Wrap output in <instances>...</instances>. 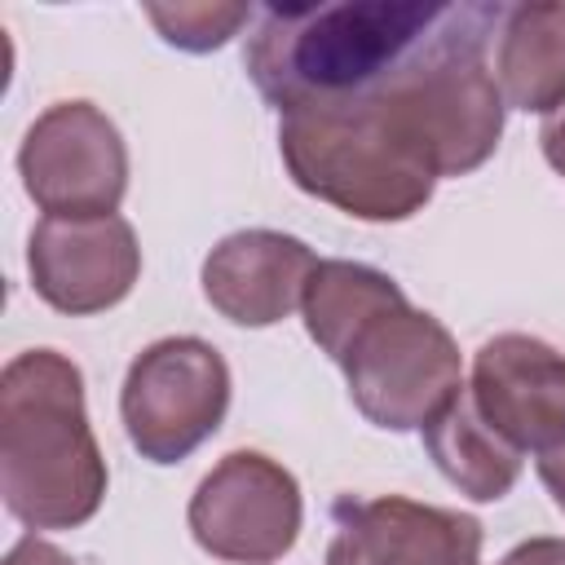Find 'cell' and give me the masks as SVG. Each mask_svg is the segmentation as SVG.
<instances>
[{"instance_id": "cell-1", "label": "cell", "mask_w": 565, "mask_h": 565, "mask_svg": "<svg viewBox=\"0 0 565 565\" xmlns=\"http://www.w3.org/2000/svg\"><path fill=\"white\" fill-rule=\"evenodd\" d=\"M437 0L265 4L247 35V75L278 110L340 106L375 93L437 26Z\"/></svg>"}, {"instance_id": "cell-2", "label": "cell", "mask_w": 565, "mask_h": 565, "mask_svg": "<svg viewBox=\"0 0 565 565\" xmlns=\"http://www.w3.org/2000/svg\"><path fill=\"white\" fill-rule=\"evenodd\" d=\"M106 459L88 424L84 375L57 349L0 371V494L26 530H75L106 499Z\"/></svg>"}, {"instance_id": "cell-3", "label": "cell", "mask_w": 565, "mask_h": 565, "mask_svg": "<svg viewBox=\"0 0 565 565\" xmlns=\"http://www.w3.org/2000/svg\"><path fill=\"white\" fill-rule=\"evenodd\" d=\"M278 154L305 194L358 221H406L437 185V172L402 137L375 93L282 115Z\"/></svg>"}, {"instance_id": "cell-4", "label": "cell", "mask_w": 565, "mask_h": 565, "mask_svg": "<svg viewBox=\"0 0 565 565\" xmlns=\"http://www.w3.org/2000/svg\"><path fill=\"white\" fill-rule=\"evenodd\" d=\"M335 366L344 371L353 406L388 433L433 424L463 393V362L455 335L406 296L366 318L335 358Z\"/></svg>"}, {"instance_id": "cell-5", "label": "cell", "mask_w": 565, "mask_h": 565, "mask_svg": "<svg viewBox=\"0 0 565 565\" xmlns=\"http://www.w3.org/2000/svg\"><path fill=\"white\" fill-rule=\"evenodd\" d=\"M230 411V366L199 335L146 344L119 388V419L132 450L150 463H177L199 450Z\"/></svg>"}, {"instance_id": "cell-6", "label": "cell", "mask_w": 565, "mask_h": 565, "mask_svg": "<svg viewBox=\"0 0 565 565\" xmlns=\"http://www.w3.org/2000/svg\"><path fill=\"white\" fill-rule=\"evenodd\" d=\"M18 172L44 216H106L128 190V146L93 102H53L22 137Z\"/></svg>"}, {"instance_id": "cell-7", "label": "cell", "mask_w": 565, "mask_h": 565, "mask_svg": "<svg viewBox=\"0 0 565 565\" xmlns=\"http://www.w3.org/2000/svg\"><path fill=\"white\" fill-rule=\"evenodd\" d=\"M185 521L207 556L230 565H274L300 534L305 499L278 459L260 450H230L199 481Z\"/></svg>"}, {"instance_id": "cell-8", "label": "cell", "mask_w": 565, "mask_h": 565, "mask_svg": "<svg viewBox=\"0 0 565 565\" xmlns=\"http://www.w3.org/2000/svg\"><path fill=\"white\" fill-rule=\"evenodd\" d=\"M26 274L35 296L71 318L115 309L137 274L141 247L124 216H44L26 243Z\"/></svg>"}, {"instance_id": "cell-9", "label": "cell", "mask_w": 565, "mask_h": 565, "mask_svg": "<svg viewBox=\"0 0 565 565\" xmlns=\"http://www.w3.org/2000/svg\"><path fill=\"white\" fill-rule=\"evenodd\" d=\"M327 565H481V521L406 494L331 503Z\"/></svg>"}, {"instance_id": "cell-10", "label": "cell", "mask_w": 565, "mask_h": 565, "mask_svg": "<svg viewBox=\"0 0 565 565\" xmlns=\"http://www.w3.org/2000/svg\"><path fill=\"white\" fill-rule=\"evenodd\" d=\"M472 406L516 450L565 446V353L539 335L503 331L472 358Z\"/></svg>"}, {"instance_id": "cell-11", "label": "cell", "mask_w": 565, "mask_h": 565, "mask_svg": "<svg viewBox=\"0 0 565 565\" xmlns=\"http://www.w3.org/2000/svg\"><path fill=\"white\" fill-rule=\"evenodd\" d=\"M313 269L318 256L305 238L282 230H238L203 256V296L238 327H274L305 300Z\"/></svg>"}, {"instance_id": "cell-12", "label": "cell", "mask_w": 565, "mask_h": 565, "mask_svg": "<svg viewBox=\"0 0 565 565\" xmlns=\"http://www.w3.org/2000/svg\"><path fill=\"white\" fill-rule=\"evenodd\" d=\"M494 79L516 110L556 115L565 106V0L503 9Z\"/></svg>"}, {"instance_id": "cell-13", "label": "cell", "mask_w": 565, "mask_h": 565, "mask_svg": "<svg viewBox=\"0 0 565 565\" xmlns=\"http://www.w3.org/2000/svg\"><path fill=\"white\" fill-rule=\"evenodd\" d=\"M424 446L441 468V477L477 503L503 499L521 477V450L481 419L468 388L433 424H424Z\"/></svg>"}, {"instance_id": "cell-14", "label": "cell", "mask_w": 565, "mask_h": 565, "mask_svg": "<svg viewBox=\"0 0 565 565\" xmlns=\"http://www.w3.org/2000/svg\"><path fill=\"white\" fill-rule=\"evenodd\" d=\"M406 291L375 265L362 260H318V269L309 274L300 313H305V331L309 340L335 362L344 353V344L353 340V331L375 318L380 309H388L393 300H402Z\"/></svg>"}, {"instance_id": "cell-15", "label": "cell", "mask_w": 565, "mask_h": 565, "mask_svg": "<svg viewBox=\"0 0 565 565\" xmlns=\"http://www.w3.org/2000/svg\"><path fill=\"white\" fill-rule=\"evenodd\" d=\"M146 18L168 44L185 53H212L238 35L243 22H252V4H150Z\"/></svg>"}, {"instance_id": "cell-16", "label": "cell", "mask_w": 565, "mask_h": 565, "mask_svg": "<svg viewBox=\"0 0 565 565\" xmlns=\"http://www.w3.org/2000/svg\"><path fill=\"white\" fill-rule=\"evenodd\" d=\"M499 565H565V539H525L508 556H499Z\"/></svg>"}, {"instance_id": "cell-17", "label": "cell", "mask_w": 565, "mask_h": 565, "mask_svg": "<svg viewBox=\"0 0 565 565\" xmlns=\"http://www.w3.org/2000/svg\"><path fill=\"white\" fill-rule=\"evenodd\" d=\"M4 565H75V561H71L62 547H53L49 539H40V534H26V539H18V543L9 547Z\"/></svg>"}, {"instance_id": "cell-18", "label": "cell", "mask_w": 565, "mask_h": 565, "mask_svg": "<svg viewBox=\"0 0 565 565\" xmlns=\"http://www.w3.org/2000/svg\"><path fill=\"white\" fill-rule=\"evenodd\" d=\"M539 146H543V159L565 177V106L556 115H547V124L539 132Z\"/></svg>"}, {"instance_id": "cell-19", "label": "cell", "mask_w": 565, "mask_h": 565, "mask_svg": "<svg viewBox=\"0 0 565 565\" xmlns=\"http://www.w3.org/2000/svg\"><path fill=\"white\" fill-rule=\"evenodd\" d=\"M539 477H543L547 494L556 499V508L565 512V446H556V450L539 455Z\"/></svg>"}]
</instances>
